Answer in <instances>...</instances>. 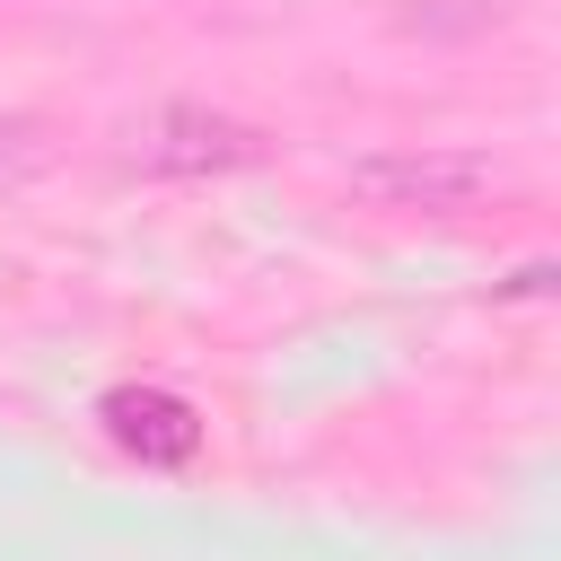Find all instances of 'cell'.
I'll use <instances>...</instances> for the list:
<instances>
[{
    "label": "cell",
    "instance_id": "obj_1",
    "mask_svg": "<svg viewBox=\"0 0 561 561\" xmlns=\"http://www.w3.org/2000/svg\"><path fill=\"white\" fill-rule=\"evenodd\" d=\"M351 193H368L377 210H473L482 193H500V158L465 140H403L351 158Z\"/></svg>",
    "mask_w": 561,
    "mask_h": 561
},
{
    "label": "cell",
    "instance_id": "obj_2",
    "mask_svg": "<svg viewBox=\"0 0 561 561\" xmlns=\"http://www.w3.org/2000/svg\"><path fill=\"white\" fill-rule=\"evenodd\" d=\"M254 149L263 140L210 105H167L131 131V167H149V175H219V167H245Z\"/></svg>",
    "mask_w": 561,
    "mask_h": 561
},
{
    "label": "cell",
    "instance_id": "obj_3",
    "mask_svg": "<svg viewBox=\"0 0 561 561\" xmlns=\"http://www.w3.org/2000/svg\"><path fill=\"white\" fill-rule=\"evenodd\" d=\"M96 421H105L114 447H131V456H149V465H184V456L202 447L193 403H184V394H158V386H114V394L96 403Z\"/></svg>",
    "mask_w": 561,
    "mask_h": 561
},
{
    "label": "cell",
    "instance_id": "obj_4",
    "mask_svg": "<svg viewBox=\"0 0 561 561\" xmlns=\"http://www.w3.org/2000/svg\"><path fill=\"white\" fill-rule=\"evenodd\" d=\"M18 158H26V123H0V175H9Z\"/></svg>",
    "mask_w": 561,
    "mask_h": 561
}]
</instances>
